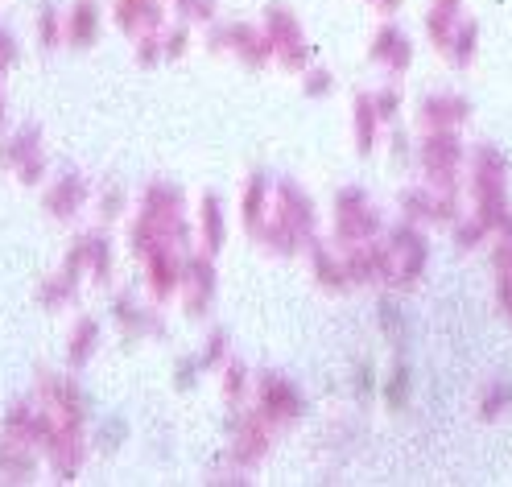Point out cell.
Instances as JSON below:
<instances>
[{
  "instance_id": "1",
  "label": "cell",
  "mask_w": 512,
  "mask_h": 487,
  "mask_svg": "<svg viewBox=\"0 0 512 487\" xmlns=\"http://www.w3.org/2000/svg\"><path fill=\"white\" fill-rule=\"evenodd\" d=\"M157 248H195V223L186 215V194L174 182H149L137 199V215L128 219V252L141 261Z\"/></svg>"
},
{
  "instance_id": "2",
  "label": "cell",
  "mask_w": 512,
  "mask_h": 487,
  "mask_svg": "<svg viewBox=\"0 0 512 487\" xmlns=\"http://www.w3.org/2000/svg\"><path fill=\"white\" fill-rule=\"evenodd\" d=\"M314 240H318L314 199L294 178H277L273 182V211H269L265 232L256 236V244L273 256H306Z\"/></svg>"
},
{
  "instance_id": "3",
  "label": "cell",
  "mask_w": 512,
  "mask_h": 487,
  "mask_svg": "<svg viewBox=\"0 0 512 487\" xmlns=\"http://www.w3.org/2000/svg\"><path fill=\"white\" fill-rule=\"evenodd\" d=\"M508 178H512V166H508V157L496 145H475L471 149L463 190H467V199H471V211L488 223L492 236H508L512 232Z\"/></svg>"
},
{
  "instance_id": "4",
  "label": "cell",
  "mask_w": 512,
  "mask_h": 487,
  "mask_svg": "<svg viewBox=\"0 0 512 487\" xmlns=\"http://www.w3.org/2000/svg\"><path fill=\"white\" fill-rule=\"evenodd\" d=\"M384 248H389V281H384V289H393V294H413V289L426 281V269H430L426 227L401 219L384 232Z\"/></svg>"
},
{
  "instance_id": "5",
  "label": "cell",
  "mask_w": 512,
  "mask_h": 487,
  "mask_svg": "<svg viewBox=\"0 0 512 487\" xmlns=\"http://www.w3.org/2000/svg\"><path fill=\"white\" fill-rule=\"evenodd\" d=\"M467 141H463V128H434V133H422L418 141V170L430 186L442 190H463L467 178Z\"/></svg>"
},
{
  "instance_id": "6",
  "label": "cell",
  "mask_w": 512,
  "mask_h": 487,
  "mask_svg": "<svg viewBox=\"0 0 512 487\" xmlns=\"http://www.w3.org/2000/svg\"><path fill=\"white\" fill-rule=\"evenodd\" d=\"M384 232H389V223H384V211L368 199V190H360V186H339L335 190L331 236H335L339 248L364 244V240H380Z\"/></svg>"
},
{
  "instance_id": "7",
  "label": "cell",
  "mask_w": 512,
  "mask_h": 487,
  "mask_svg": "<svg viewBox=\"0 0 512 487\" xmlns=\"http://www.w3.org/2000/svg\"><path fill=\"white\" fill-rule=\"evenodd\" d=\"M261 29L273 42V62L285 75H302L310 62H314V46L302 29V17L290 5H265L261 13Z\"/></svg>"
},
{
  "instance_id": "8",
  "label": "cell",
  "mask_w": 512,
  "mask_h": 487,
  "mask_svg": "<svg viewBox=\"0 0 512 487\" xmlns=\"http://www.w3.org/2000/svg\"><path fill=\"white\" fill-rule=\"evenodd\" d=\"M207 50L219 58H236L248 71H265L273 62V42L252 21H215L207 25Z\"/></svg>"
},
{
  "instance_id": "9",
  "label": "cell",
  "mask_w": 512,
  "mask_h": 487,
  "mask_svg": "<svg viewBox=\"0 0 512 487\" xmlns=\"http://www.w3.org/2000/svg\"><path fill=\"white\" fill-rule=\"evenodd\" d=\"M228 467L232 471H240V475H248V471H256L265 459H269V450H273V442H277V426L269 417H261L256 409H244V413H236L232 421H228Z\"/></svg>"
},
{
  "instance_id": "10",
  "label": "cell",
  "mask_w": 512,
  "mask_h": 487,
  "mask_svg": "<svg viewBox=\"0 0 512 487\" xmlns=\"http://www.w3.org/2000/svg\"><path fill=\"white\" fill-rule=\"evenodd\" d=\"M463 194H467V190H442V186H430V182L422 178V182H409V186L397 194V207H401V219H409V223L451 227V223L463 215Z\"/></svg>"
},
{
  "instance_id": "11",
  "label": "cell",
  "mask_w": 512,
  "mask_h": 487,
  "mask_svg": "<svg viewBox=\"0 0 512 487\" xmlns=\"http://www.w3.org/2000/svg\"><path fill=\"white\" fill-rule=\"evenodd\" d=\"M252 409L261 417H269L277 430H290L306 417V393L285 372H269L265 368L252 384Z\"/></svg>"
},
{
  "instance_id": "12",
  "label": "cell",
  "mask_w": 512,
  "mask_h": 487,
  "mask_svg": "<svg viewBox=\"0 0 512 487\" xmlns=\"http://www.w3.org/2000/svg\"><path fill=\"white\" fill-rule=\"evenodd\" d=\"M0 170L17 174L21 186H46L50 161H46V137L38 124H21L0 141Z\"/></svg>"
},
{
  "instance_id": "13",
  "label": "cell",
  "mask_w": 512,
  "mask_h": 487,
  "mask_svg": "<svg viewBox=\"0 0 512 487\" xmlns=\"http://www.w3.org/2000/svg\"><path fill=\"white\" fill-rule=\"evenodd\" d=\"M91 203H95V190L83 170H58L42 186V207L54 223H75Z\"/></svg>"
},
{
  "instance_id": "14",
  "label": "cell",
  "mask_w": 512,
  "mask_h": 487,
  "mask_svg": "<svg viewBox=\"0 0 512 487\" xmlns=\"http://www.w3.org/2000/svg\"><path fill=\"white\" fill-rule=\"evenodd\" d=\"M219 294V273H215V256L211 252H186V273H182V289L178 302L190 318H207Z\"/></svg>"
},
{
  "instance_id": "15",
  "label": "cell",
  "mask_w": 512,
  "mask_h": 487,
  "mask_svg": "<svg viewBox=\"0 0 512 487\" xmlns=\"http://www.w3.org/2000/svg\"><path fill=\"white\" fill-rule=\"evenodd\" d=\"M67 265H75L91 285H108L112 273H116V248L108 240L104 227H91V232H79L67 248V256H62Z\"/></svg>"
},
{
  "instance_id": "16",
  "label": "cell",
  "mask_w": 512,
  "mask_h": 487,
  "mask_svg": "<svg viewBox=\"0 0 512 487\" xmlns=\"http://www.w3.org/2000/svg\"><path fill=\"white\" fill-rule=\"evenodd\" d=\"M87 454H91L87 430L83 426H62V421H58V430L46 442L42 459H46V471L54 475V483H75L79 471H83V463H87Z\"/></svg>"
},
{
  "instance_id": "17",
  "label": "cell",
  "mask_w": 512,
  "mask_h": 487,
  "mask_svg": "<svg viewBox=\"0 0 512 487\" xmlns=\"http://www.w3.org/2000/svg\"><path fill=\"white\" fill-rule=\"evenodd\" d=\"M34 397L62 421V426H83L87 430V397H83V388L71 376L42 372L38 384H34Z\"/></svg>"
},
{
  "instance_id": "18",
  "label": "cell",
  "mask_w": 512,
  "mask_h": 487,
  "mask_svg": "<svg viewBox=\"0 0 512 487\" xmlns=\"http://www.w3.org/2000/svg\"><path fill=\"white\" fill-rule=\"evenodd\" d=\"M413 58H418V46H413V38L405 34V29H401L393 17H384V21L376 25L372 42H368V62H376L384 75L401 79V75L413 67Z\"/></svg>"
},
{
  "instance_id": "19",
  "label": "cell",
  "mask_w": 512,
  "mask_h": 487,
  "mask_svg": "<svg viewBox=\"0 0 512 487\" xmlns=\"http://www.w3.org/2000/svg\"><path fill=\"white\" fill-rule=\"evenodd\" d=\"M141 273H145V289L157 306H166L170 298H178L182 289V273H186V252L182 248H157L149 256H141Z\"/></svg>"
},
{
  "instance_id": "20",
  "label": "cell",
  "mask_w": 512,
  "mask_h": 487,
  "mask_svg": "<svg viewBox=\"0 0 512 487\" xmlns=\"http://www.w3.org/2000/svg\"><path fill=\"white\" fill-rule=\"evenodd\" d=\"M112 21L128 42L162 34L170 25V0H112Z\"/></svg>"
},
{
  "instance_id": "21",
  "label": "cell",
  "mask_w": 512,
  "mask_h": 487,
  "mask_svg": "<svg viewBox=\"0 0 512 487\" xmlns=\"http://www.w3.org/2000/svg\"><path fill=\"white\" fill-rule=\"evenodd\" d=\"M112 327H116L128 343L166 339V322H162V314L149 310V306H141L137 298H128V294H120V298L112 302Z\"/></svg>"
},
{
  "instance_id": "22",
  "label": "cell",
  "mask_w": 512,
  "mask_h": 487,
  "mask_svg": "<svg viewBox=\"0 0 512 487\" xmlns=\"http://www.w3.org/2000/svg\"><path fill=\"white\" fill-rule=\"evenodd\" d=\"M343 261H347V273L356 289H376L389 281V248H384V236L343 248Z\"/></svg>"
},
{
  "instance_id": "23",
  "label": "cell",
  "mask_w": 512,
  "mask_h": 487,
  "mask_svg": "<svg viewBox=\"0 0 512 487\" xmlns=\"http://www.w3.org/2000/svg\"><path fill=\"white\" fill-rule=\"evenodd\" d=\"M467 120H471V100L459 91H434V95H422V104H418L422 133H434V128H467Z\"/></svg>"
},
{
  "instance_id": "24",
  "label": "cell",
  "mask_w": 512,
  "mask_h": 487,
  "mask_svg": "<svg viewBox=\"0 0 512 487\" xmlns=\"http://www.w3.org/2000/svg\"><path fill=\"white\" fill-rule=\"evenodd\" d=\"M62 46L67 50H91L100 42L104 29V9L100 0H71V9H62Z\"/></svg>"
},
{
  "instance_id": "25",
  "label": "cell",
  "mask_w": 512,
  "mask_h": 487,
  "mask_svg": "<svg viewBox=\"0 0 512 487\" xmlns=\"http://www.w3.org/2000/svg\"><path fill=\"white\" fill-rule=\"evenodd\" d=\"M306 261H310V277L318 281V289H327V294H351V273H347V261H343V248L335 244H323V240H314L310 252H306Z\"/></svg>"
},
{
  "instance_id": "26",
  "label": "cell",
  "mask_w": 512,
  "mask_h": 487,
  "mask_svg": "<svg viewBox=\"0 0 512 487\" xmlns=\"http://www.w3.org/2000/svg\"><path fill=\"white\" fill-rule=\"evenodd\" d=\"M83 273L75 269V265H67L62 261L50 277H42L38 281V289H34V298H38V306L46 310V314H62L67 306H75L79 302V289H83Z\"/></svg>"
},
{
  "instance_id": "27",
  "label": "cell",
  "mask_w": 512,
  "mask_h": 487,
  "mask_svg": "<svg viewBox=\"0 0 512 487\" xmlns=\"http://www.w3.org/2000/svg\"><path fill=\"white\" fill-rule=\"evenodd\" d=\"M269 211H273V178L265 170H256L244 190H240V223H244V232L256 240L265 232V223H269Z\"/></svg>"
},
{
  "instance_id": "28",
  "label": "cell",
  "mask_w": 512,
  "mask_h": 487,
  "mask_svg": "<svg viewBox=\"0 0 512 487\" xmlns=\"http://www.w3.org/2000/svg\"><path fill=\"white\" fill-rule=\"evenodd\" d=\"M195 236L203 244V252L219 256L223 244H228V203L219 199L215 190H207L199 199V211H195Z\"/></svg>"
},
{
  "instance_id": "29",
  "label": "cell",
  "mask_w": 512,
  "mask_h": 487,
  "mask_svg": "<svg viewBox=\"0 0 512 487\" xmlns=\"http://www.w3.org/2000/svg\"><path fill=\"white\" fill-rule=\"evenodd\" d=\"M104 347V327H100V318H91V314H79L71 322V331H67V368L71 372H83L95 355H100Z\"/></svg>"
},
{
  "instance_id": "30",
  "label": "cell",
  "mask_w": 512,
  "mask_h": 487,
  "mask_svg": "<svg viewBox=\"0 0 512 487\" xmlns=\"http://www.w3.org/2000/svg\"><path fill=\"white\" fill-rule=\"evenodd\" d=\"M380 112L372 104V91H356V100H351V141H356V153L360 157H372L376 145H380Z\"/></svg>"
},
{
  "instance_id": "31",
  "label": "cell",
  "mask_w": 512,
  "mask_h": 487,
  "mask_svg": "<svg viewBox=\"0 0 512 487\" xmlns=\"http://www.w3.org/2000/svg\"><path fill=\"white\" fill-rule=\"evenodd\" d=\"M38 467H46L42 450L0 438V483H34Z\"/></svg>"
},
{
  "instance_id": "32",
  "label": "cell",
  "mask_w": 512,
  "mask_h": 487,
  "mask_svg": "<svg viewBox=\"0 0 512 487\" xmlns=\"http://www.w3.org/2000/svg\"><path fill=\"white\" fill-rule=\"evenodd\" d=\"M475 413L479 421H504L512 413V376H492L484 388H479V397H475Z\"/></svg>"
},
{
  "instance_id": "33",
  "label": "cell",
  "mask_w": 512,
  "mask_h": 487,
  "mask_svg": "<svg viewBox=\"0 0 512 487\" xmlns=\"http://www.w3.org/2000/svg\"><path fill=\"white\" fill-rule=\"evenodd\" d=\"M475 54H479V21H475V17H463L459 29H455V38L446 42L442 58L451 62L455 71H467L471 62H475Z\"/></svg>"
},
{
  "instance_id": "34",
  "label": "cell",
  "mask_w": 512,
  "mask_h": 487,
  "mask_svg": "<svg viewBox=\"0 0 512 487\" xmlns=\"http://www.w3.org/2000/svg\"><path fill=\"white\" fill-rule=\"evenodd\" d=\"M446 232H451V244H455V252H463V256H467V252H479V248H488V244L496 240V236L488 232V223L479 219L475 211H471V215L463 211V215H459L451 227H446Z\"/></svg>"
},
{
  "instance_id": "35",
  "label": "cell",
  "mask_w": 512,
  "mask_h": 487,
  "mask_svg": "<svg viewBox=\"0 0 512 487\" xmlns=\"http://www.w3.org/2000/svg\"><path fill=\"white\" fill-rule=\"evenodd\" d=\"M459 21H463V5H438V0L430 5V13H426V34H430V42H434L438 54L446 50V42L455 38Z\"/></svg>"
},
{
  "instance_id": "36",
  "label": "cell",
  "mask_w": 512,
  "mask_h": 487,
  "mask_svg": "<svg viewBox=\"0 0 512 487\" xmlns=\"http://www.w3.org/2000/svg\"><path fill=\"white\" fill-rule=\"evenodd\" d=\"M252 384H256V376L248 372L244 360H236V355L219 368V393H223V401H228V405H240L244 397H252Z\"/></svg>"
},
{
  "instance_id": "37",
  "label": "cell",
  "mask_w": 512,
  "mask_h": 487,
  "mask_svg": "<svg viewBox=\"0 0 512 487\" xmlns=\"http://www.w3.org/2000/svg\"><path fill=\"white\" fill-rule=\"evenodd\" d=\"M380 397H384V405H389V409H405L409 405V397H413V372H409L405 360H397L389 368V376L380 380Z\"/></svg>"
},
{
  "instance_id": "38",
  "label": "cell",
  "mask_w": 512,
  "mask_h": 487,
  "mask_svg": "<svg viewBox=\"0 0 512 487\" xmlns=\"http://www.w3.org/2000/svg\"><path fill=\"white\" fill-rule=\"evenodd\" d=\"M195 355H199V364H203L207 372H219L223 364L232 360V335H228V327H211L207 339H203V347H199Z\"/></svg>"
},
{
  "instance_id": "39",
  "label": "cell",
  "mask_w": 512,
  "mask_h": 487,
  "mask_svg": "<svg viewBox=\"0 0 512 487\" xmlns=\"http://www.w3.org/2000/svg\"><path fill=\"white\" fill-rule=\"evenodd\" d=\"M128 190L120 186V182H108L100 194H95V219L100 223H116V219H124L128 215Z\"/></svg>"
},
{
  "instance_id": "40",
  "label": "cell",
  "mask_w": 512,
  "mask_h": 487,
  "mask_svg": "<svg viewBox=\"0 0 512 487\" xmlns=\"http://www.w3.org/2000/svg\"><path fill=\"white\" fill-rule=\"evenodd\" d=\"M62 25H67L62 21V9L46 0V5L38 9V21H34V38H38L42 50H58L62 46Z\"/></svg>"
},
{
  "instance_id": "41",
  "label": "cell",
  "mask_w": 512,
  "mask_h": 487,
  "mask_svg": "<svg viewBox=\"0 0 512 487\" xmlns=\"http://www.w3.org/2000/svg\"><path fill=\"white\" fill-rule=\"evenodd\" d=\"M190 42H195V25L190 21H170L166 29H162V54H166V62H178V58H186V50H190Z\"/></svg>"
},
{
  "instance_id": "42",
  "label": "cell",
  "mask_w": 512,
  "mask_h": 487,
  "mask_svg": "<svg viewBox=\"0 0 512 487\" xmlns=\"http://www.w3.org/2000/svg\"><path fill=\"white\" fill-rule=\"evenodd\" d=\"M170 13L190 21V25H215L219 21V5L215 0H170Z\"/></svg>"
},
{
  "instance_id": "43",
  "label": "cell",
  "mask_w": 512,
  "mask_h": 487,
  "mask_svg": "<svg viewBox=\"0 0 512 487\" xmlns=\"http://www.w3.org/2000/svg\"><path fill=\"white\" fill-rule=\"evenodd\" d=\"M298 79H302V95H306V100H327V95H335V75L327 67H318V62H310V67Z\"/></svg>"
},
{
  "instance_id": "44",
  "label": "cell",
  "mask_w": 512,
  "mask_h": 487,
  "mask_svg": "<svg viewBox=\"0 0 512 487\" xmlns=\"http://www.w3.org/2000/svg\"><path fill=\"white\" fill-rule=\"evenodd\" d=\"M124 438H128V421L124 417H104V426L95 430V438H91V450H104V454H116L120 446H124Z\"/></svg>"
},
{
  "instance_id": "45",
  "label": "cell",
  "mask_w": 512,
  "mask_h": 487,
  "mask_svg": "<svg viewBox=\"0 0 512 487\" xmlns=\"http://www.w3.org/2000/svg\"><path fill=\"white\" fill-rule=\"evenodd\" d=\"M380 331H384V339H389L397 351L405 347V339H409V327H405V318H401V310H397V302H380Z\"/></svg>"
},
{
  "instance_id": "46",
  "label": "cell",
  "mask_w": 512,
  "mask_h": 487,
  "mask_svg": "<svg viewBox=\"0 0 512 487\" xmlns=\"http://www.w3.org/2000/svg\"><path fill=\"white\" fill-rule=\"evenodd\" d=\"M372 104H376V112H380L384 124H393V120L401 116V87H397V83L376 87V91H372Z\"/></svg>"
},
{
  "instance_id": "47",
  "label": "cell",
  "mask_w": 512,
  "mask_h": 487,
  "mask_svg": "<svg viewBox=\"0 0 512 487\" xmlns=\"http://www.w3.org/2000/svg\"><path fill=\"white\" fill-rule=\"evenodd\" d=\"M133 58H137V67H162L166 54H162V34H145L133 42Z\"/></svg>"
},
{
  "instance_id": "48",
  "label": "cell",
  "mask_w": 512,
  "mask_h": 487,
  "mask_svg": "<svg viewBox=\"0 0 512 487\" xmlns=\"http://www.w3.org/2000/svg\"><path fill=\"white\" fill-rule=\"evenodd\" d=\"M203 364H199V355H186V360H178V368H174V388L178 393H190L199 380H203Z\"/></svg>"
},
{
  "instance_id": "49",
  "label": "cell",
  "mask_w": 512,
  "mask_h": 487,
  "mask_svg": "<svg viewBox=\"0 0 512 487\" xmlns=\"http://www.w3.org/2000/svg\"><path fill=\"white\" fill-rule=\"evenodd\" d=\"M488 261H492V273H512V232L492 240Z\"/></svg>"
},
{
  "instance_id": "50",
  "label": "cell",
  "mask_w": 512,
  "mask_h": 487,
  "mask_svg": "<svg viewBox=\"0 0 512 487\" xmlns=\"http://www.w3.org/2000/svg\"><path fill=\"white\" fill-rule=\"evenodd\" d=\"M389 149H393V161H397V166H413V161H418V145H413L409 133H401V128L389 137Z\"/></svg>"
},
{
  "instance_id": "51",
  "label": "cell",
  "mask_w": 512,
  "mask_h": 487,
  "mask_svg": "<svg viewBox=\"0 0 512 487\" xmlns=\"http://www.w3.org/2000/svg\"><path fill=\"white\" fill-rule=\"evenodd\" d=\"M17 58H21V46H17V38L9 34V29H0V75H5V71H13V67H17Z\"/></svg>"
},
{
  "instance_id": "52",
  "label": "cell",
  "mask_w": 512,
  "mask_h": 487,
  "mask_svg": "<svg viewBox=\"0 0 512 487\" xmlns=\"http://www.w3.org/2000/svg\"><path fill=\"white\" fill-rule=\"evenodd\" d=\"M496 306L512 322V273H496Z\"/></svg>"
},
{
  "instance_id": "53",
  "label": "cell",
  "mask_w": 512,
  "mask_h": 487,
  "mask_svg": "<svg viewBox=\"0 0 512 487\" xmlns=\"http://www.w3.org/2000/svg\"><path fill=\"white\" fill-rule=\"evenodd\" d=\"M376 388H380V380H376L372 364H360V368H356V397H372Z\"/></svg>"
},
{
  "instance_id": "54",
  "label": "cell",
  "mask_w": 512,
  "mask_h": 487,
  "mask_svg": "<svg viewBox=\"0 0 512 487\" xmlns=\"http://www.w3.org/2000/svg\"><path fill=\"white\" fill-rule=\"evenodd\" d=\"M364 5H368V9H376L380 17H397L405 0H364Z\"/></svg>"
},
{
  "instance_id": "55",
  "label": "cell",
  "mask_w": 512,
  "mask_h": 487,
  "mask_svg": "<svg viewBox=\"0 0 512 487\" xmlns=\"http://www.w3.org/2000/svg\"><path fill=\"white\" fill-rule=\"evenodd\" d=\"M0 128H5V91H0Z\"/></svg>"
},
{
  "instance_id": "56",
  "label": "cell",
  "mask_w": 512,
  "mask_h": 487,
  "mask_svg": "<svg viewBox=\"0 0 512 487\" xmlns=\"http://www.w3.org/2000/svg\"><path fill=\"white\" fill-rule=\"evenodd\" d=\"M438 5H463V0H438Z\"/></svg>"
}]
</instances>
